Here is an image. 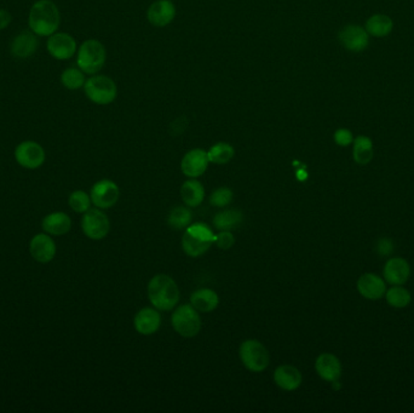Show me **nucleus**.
<instances>
[{"instance_id": "nucleus-10", "label": "nucleus", "mask_w": 414, "mask_h": 413, "mask_svg": "<svg viewBox=\"0 0 414 413\" xmlns=\"http://www.w3.org/2000/svg\"><path fill=\"white\" fill-rule=\"evenodd\" d=\"M120 190L113 181L101 180L91 189V202L98 209H109L118 202Z\"/></svg>"}, {"instance_id": "nucleus-26", "label": "nucleus", "mask_w": 414, "mask_h": 413, "mask_svg": "<svg viewBox=\"0 0 414 413\" xmlns=\"http://www.w3.org/2000/svg\"><path fill=\"white\" fill-rule=\"evenodd\" d=\"M392 27H394V23L389 16L375 15L367 20L365 29L370 36L382 38V37H387L392 33Z\"/></svg>"}, {"instance_id": "nucleus-12", "label": "nucleus", "mask_w": 414, "mask_h": 413, "mask_svg": "<svg viewBox=\"0 0 414 413\" xmlns=\"http://www.w3.org/2000/svg\"><path fill=\"white\" fill-rule=\"evenodd\" d=\"M37 48H38V36L30 29V31H22L13 38L10 45V53L15 58L26 60L34 55Z\"/></svg>"}, {"instance_id": "nucleus-9", "label": "nucleus", "mask_w": 414, "mask_h": 413, "mask_svg": "<svg viewBox=\"0 0 414 413\" xmlns=\"http://www.w3.org/2000/svg\"><path fill=\"white\" fill-rule=\"evenodd\" d=\"M15 159L20 166L35 170L45 162V150L37 142L23 141L15 150Z\"/></svg>"}, {"instance_id": "nucleus-6", "label": "nucleus", "mask_w": 414, "mask_h": 413, "mask_svg": "<svg viewBox=\"0 0 414 413\" xmlns=\"http://www.w3.org/2000/svg\"><path fill=\"white\" fill-rule=\"evenodd\" d=\"M171 321L174 331L184 339H193L200 332L201 319L193 306L184 304L177 308Z\"/></svg>"}, {"instance_id": "nucleus-38", "label": "nucleus", "mask_w": 414, "mask_h": 413, "mask_svg": "<svg viewBox=\"0 0 414 413\" xmlns=\"http://www.w3.org/2000/svg\"><path fill=\"white\" fill-rule=\"evenodd\" d=\"M174 123L176 124V128H170V131L171 130H174V129L176 130V131L174 132V135H179V133H182V131H183L186 126H187V120H186L184 117L176 119Z\"/></svg>"}, {"instance_id": "nucleus-13", "label": "nucleus", "mask_w": 414, "mask_h": 413, "mask_svg": "<svg viewBox=\"0 0 414 413\" xmlns=\"http://www.w3.org/2000/svg\"><path fill=\"white\" fill-rule=\"evenodd\" d=\"M209 157H207V152L204 150H193L188 152L182 159L181 167L184 175L190 178H196L200 177L201 175L205 173L209 166Z\"/></svg>"}, {"instance_id": "nucleus-35", "label": "nucleus", "mask_w": 414, "mask_h": 413, "mask_svg": "<svg viewBox=\"0 0 414 413\" xmlns=\"http://www.w3.org/2000/svg\"><path fill=\"white\" fill-rule=\"evenodd\" d=\"M335 141L340 147H347L354 142L353 133L347 129H339L335 132Z\"/></svg>"}, {"instance_id": "nucleus-4", "label": "nucleus", "mask_w": 414, "mask_h": 413, "mask_svg": "<svg viewBox=\"0 0 414 413\" xmlns=\"http://www.w3.org/2000/svg\"><path fill=\"white\" fill-rule=\"evenodd\" d=\"M84 91L90 101L105 106L115 101L118 88L113 79L105 75L93 74L85 81Z\"/></svg>"}, {"instance_id": "nucleus-16", "label": "nucleus", "mask_w": 414, "mask_h": 413, "mask_svg": "<svg viewBox=\"0 0 414 413\" xmlns=\"http://www.w3.org/2000/svg\"><path fill=\"white\" fill-rule=\"evenodd\" d=\"M358 290L360 295L370 301H377L385 295L387 286L382 277L373 273H367L358 280Z\"/></svg>"}, {"instance_id": "nucleus-23", "label": "nucleus", "mask_w": 414, "mask_h": 413, "mask_svg": "<svg viewBox=\"0 0 414 413\" xmlns=\"http://www.w3.org/2000/svg\"><path fill=\"white\" fill-rule=\"evenodd\" d=\"M181 197L187 206H199L205 198V189L199 181L192 178L186 181L181 187Z\"/></svg>"}, {"instance_id": "nucleus-5", "label": "nucleus", "mask_w": 414, "mask_h": 413, "mask_svg": "<svg viewBox=\"0 0 414 413\" xmlns=\"http://www.w3.org/2000/svg\"><path fill=\"white\" fill-rule=\"evenodd\" d=\"M239 353L245 367L252 372H261L269 365L271 356L268 349L256 339L245 341L240 346Z\"/></svg>"}, {"instance_id": "nucleus-37", "label": "nucleus", "mask_w": 414, "mask_h": 413, "mask_svg": "<svg viewBox=\"0 0 414 413\" xmlns=\"http://www.w3.org/2000/svg\"><path fill=\"white\" fill-rule=\"evenodd\" d=\"M11 21H13L11 13L6 10L0 9V31H4L6 27H9Z\"/></svg>"}, {"instance_id": "nucleus-22", "label": "nucleus", "mask_w": 414, "mask_h": 413, "mask_svg": "<svg viewBox=\"0 0 414 413\" xmlns=\"http://www.w3.org/2000/svg\"><path fill=\"white\" fill-rule=\"evenodd\" d=\"M190 303L198 312L209 313L218 307L219 297L211 289H200L190 296Z\"/></svg>"}, {"instance_id": "nucleus-36", "label": "nucleus", "mask_w": 414, "mask_h": 413, "mask_svg": "<svg viewBox=\"0 0 414 413\" xmlns=\"http://www.w3.org/2000/svg\"><path fill=\"white\" fill-rule=\"evenodd\" d=\"M394 250V245H392V240L390 239H380L377 245V251L380 252L382 256H389L392 254Z\"/></svg>"}, {"instance_id": "nucleus-2", "label": "nucleus", "mask_w": 414, "mask_h": 413, "mask_svg": "<svg viewBox=\"0 0 414 413\" xmlns=\"http://www.w3.org/2000/svg\"><path fill=\"white\" fill-rule=\"evenodd\" d=\"M148 299L159 310H171L179 303V286L166 274L155 275L148 284Z\"/></svg>"}, {"instance_id": "nucleus-15", "label": "nucleus", "mask_w": 414, "mask_h": 413, "mask_svg": "<svg viewBox=\"0 0 414 413\" xmlns=\"http://www.w3.org/2000/svg\"><path fill=\"white\" fill-rule=\"evenodd\" d=\"M176 6L170 0H157L149 6L147 18L153 26L165 27L174 21Z\"/></svg>"}, {"instance_id": "nucleus-19", "label": "nucleus", "mask_w": 414, "mask_h": 413, "mask_svg": "<svg viewBox=\"0 0 414 413\" xmlns=\"http://www.w3.org/2000/svg\"><path fill=\"white\" fill-rule=\"evenodd\" d=\"M315 369L318 376L327 382H336L342 374L339 359L331 353H323L321 355H318L315 362Z\"/></svg>"}, {"instance_id": "nucleus-8", "label": "nucleus", "mask_w": 414, "mask_h": 413, "mask_svg": "<svg viewBox=\"0 0 414 413\" xmlns=\"http://www.w3.org/2000/svg\"><path fill=\"white\" fill-rule=\"evenodd\" d=\"M82 228L87 237L92 240H101L108 235L110 223L105 212L97 209H90L84 214Z\"/></svg>"}, {"instance_id": "nucleus-30", "label": "nucleus", "mask_w": 414, "mask_h": 413, "mask_svg": "<svg viewBox=\"0 0 414 413\" xmlns=\"http://www.w3.org/2000/svg\"><path fill=\"white\" fill-rule=\"evenodd\" d=\"M192 222V212L187 207L177 206L171 210L167 217V223L174 230L187 228Z\"/></svg>"}, {"instance_id": "nucleus-27", "label": "nucleus", "mask_w": 414, "mask_h": 413, "mask_svg": "<svg viewBox=\"0 0 414 413\" xmlns=\"http://www.w3.org/2000/svg\"><path fill=\"white\" fill-rule=\"evenodd\" d=\"M354 160L360 165H367L373 158V143L366 136H358L354 140Z\"/></svg>"}, {"instance_id": "nucleus-18", "label": "nucleus", "mask_w": 414, "mask_h": 413, "mask_svg": "<svg viewBox=\"0 0 414 413\" xmlns=\"http://www.w3.org/2000/svg\"><path fill=\"white\" fill-rule=\"evenodd\" d=\"M134 324L138 334L149 336L159 330L162 325V315L153 308H143L136 314Z\"/></svg>"}, {"instance_id": "nucleus-1", "label": "nucleus", "mask_w": 414, "mask_h": 413, "mask_svg": "<svg viewBox=\"0 0 414 413\" xmlns=\"http://www.w3.org/2000/svg\"><path fill=\"white\" fill-rule=\"evenodd\" d=\"M61 25V13L53 0H37L28 13V27L38 37L53 36Z\"/></svg>"}, {"instance_id": "nucleus-11", "label": "nucleus", "mask_w": 414, "mask_h": 413, "mask_svg": "<svg viewBox=\"0 0 414 413\" xmlns=\"http://www.w3.org/2000/svg\"><path fill=\"white\" fill-rule=\"evenodd\" d=\"M340 44L349 51L361 53L368 46V33L365 28L355 25L344 27L338 34Z\"/></svg>"}, {"instance_id": "nucleus-33", "label": "nucleus", "mask_w": 414, "mask_h": 413, "mask_svg": "<svg viewBox=\"0 0 414 413\" xmlns=\"http://www.w3.org/2000/svg\"><path fill=\"white\" fill-rule=\"evenodd\" d=\"M234 194L231 192V188L227 187H221L212 192L209 197V204L214 207H226L231 204L233 200Z\"/></svg>"}, {"instance_id": "nucleus-24", "label": "nucleus", "mask_w": 414, "mask_h": 413, "mask_svg": "<svg viewBox=\"0 0 414 413\" xmlns=\"http://www.w3.org/2000/svg\"><path fill=\"white\" fill-rule=\"evenodd\" d=\"M214 242H209L202 237H196L195 234L186 230L182 237V247L184 252L190 257H199L206 254L211 249Z\"/></svg>"}, {"instance_id": "nucleus-7", "label": "nucleus", "mask_w": 414, "mask_h": 413, "mask_svg": "<svg viewBox=\"0 0 414 413\" xmlns=\"http://www.w3.org/2000/svg\"><path fill=\"white\" fill-rule=\"evenodd\" d=\"M46 50L48 55L55 60L67 61L75 56L78 51V46L77 40L70 34L57 31L53 36L48 37Z\"/></svg>"}, {"instance_id": "nucleus-17", "label": "nucleus", "mask_w": 414, "mask_h": 413, "mask_svg": "<svg viewBox=\"0 0 414 413\" xmlns=\"http://www.w3.org/2000/svg\"><path fill=\"white\" fill-rule=\"evenodd\" d=\"M384 279L392 285H403L410 275V267L401 257L390 258L384 267Z\"/></svg>"}, {"instance_id": "nucleus-28", "label": "nucleus", "mask_w": 414, "mask_h": 413, "mask_svg": "<svg viewBox=\"0 0 414 413\" xmlns=\"http://www.w3.org/2000/svg\"><path fill=\"white\" fill-rule=\"evenodd\" d=\"M86 81L85 73L79 67H70L65 68L61 73V83L67 90H79L84 88Z\"/></svg>"}, {"instance_id": "nucleus-3", "label": "nucleus", "mask_w": 414, "mask_h": 413, "mask_svg": "<svg viewBox=\"0 0 414 413\" xmlns=\"http://www.w3.org/2000/svg\"><path fill=\"white\" fill-rule=\"evenodd\" d=\"M107 58L105 45L96 39L85 40L77 51V67L85 74H97Z\"/></svg>"}, {"instance_id": "nucleus-32", "label": "nucleus", "mask_w": 414, "mask_h": 413, "mask_svg": "<svg viewBox=\"0 0 414 413\" xmlns=\"http://www.w3.org/2000/svg\"><path fill=\"white\" fill-rule=\"evenodd\" d=\"M68 202H70V209L73 211L78 212V214H85L87 210H90L91 197L85 193L84 190H75L70 194Z\"/></svg>"}, {"instance_id": "nucleus-21", "label": "nucleus", "mask_w": 414, "mask_h": 413, "mask_svg": "<svg viewBox=\"0 0 414 413\" xmlns=\"http://www.w3.org/2000/svg\"><path fill=\"white\" fill-rule=\"evenodd\" d=\"M41 227L50 235H65L72 228V221L65 212H53L44 218Z\"/></svg>"}, {"instance_id": "nucleus-25", "label": "nucleus", "mask_w": 414, "mask_h": 413, "mask_svg": "<svg viewBox=\"0 0 414 413\" xmlns=\"http://www.w3.org/2000/svg\"><path fill=\"white\" fill-rule=\"evenodd\" d=\"M242 212L235 209L231 210H224V211L218 212L217 215L214 217V228L221 230H234L238 228L241 222H242Z\"/></svg>"}, {"instance_id": "nucleus-20", "label": "nucleus", "mask_w": 414, "mask_h": 413, "mask_svg": "<svg viewBox=\"0 0 414 413\" xmlns=\"http://www.w3.org/2000/svg\"><path fill=\"white\" fill-rule=\"evenodd\" d=\"M274 381L283 391H296L301 387L302 374L292 365H281L275 369Z\"/></svg>"}, {"instance_id": "nucleus-31", "label": "nucleus", "mask_w": 414, "mask_h": 413, "mask_svg": "<svg viewBox=\"0 0 414 413\" xmlns=\"http://www.w3.org/2000/svg\"><path fill=\"white\" fill-rule=\"evenodd\" d=\"M387 301L394 308H406L410 303V291L406 290L401 285H394L387 292Z\"/></svg>"}, {"instance_id": "nucleus-29", "label": "nucleus", "mask_w": 414, "mask_h": 413, "mask_svg": "<svg viewBox=\"0 0 414 413\" xmlns=\"http://www.w3.org/2000/svg\"><path fill=\"white\" fill-rule=\"evenodd\" d=\"M234 154L235 150L233 148V145L226 142H219L209 148L207 157H209V163L223 165V164L229 163L234 157Z\"/></svg>"}, {"instance_id": "nucleus-14", "label": "nucleus", "mask_w": 414, "mask_h": 413, "mask_svg": "<svg viewBox=\"0 0 414 413\" xmlns=\"http://www.w3.org/2000/svg\"><path fill=\"white\" fill-rule=\"evenodd\" d=\"M31 255L39 263H48L56 255V244L48 234H38L30 244Z\"/></svg>"}, {"instance_id": "nucleus-34", "label": "nucleus", "mask_w": 414, "mask_h": 413, "mask_svg": "<svg viewBox=\"0 0 414 413\" xmlns=\"http://www.w3.org/2000/svg\"><path fill=\"white\" fill-rule=\"evenodd\" d=\"M214 244L217 245L221 250H229L235 244V237L233 235L231 230H221L216 235Z\"/></svg>"}]
</instances>
